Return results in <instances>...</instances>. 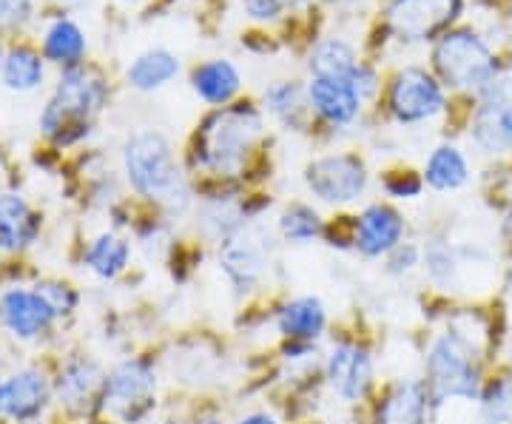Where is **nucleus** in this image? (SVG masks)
Instances as JSON below:
<instances>
[{
    "mask_svg": "<svg viewBox=\"0 0 512 424\" xmlns=\"http://www.w3.org/2000/svg\"><path fill=\"white\" fill-rule=\"evenodd\" d=\"M279 231L282 237L293 245H305V242L316 240L322 234V217L313 211L311 205L293 203L282 211L279 217Z\"/></svg>",
    "mask_w": 512,
    "mask_h": 424,
    "instance_id": "28",
    "label": "nucleus"
},
{
    "mask_svg": "<svg viewBox=\"0 0 512 424\" xmlns=\"http://www.w3.org/2000/svg\"><path fill=\"white\" fill-rule=\"evenodd\" d=\"M43 55L66 69L80 66V60L86 55V37L80 32V26L69 18H57L43 35Z\"/></svg>",
    "mask_w": 512,
    "mask_h": 424,
    "instance_id": "22",
    "label": "nucleus"
},
{
    "mask_svg": "<svg viewBox=\"0 0 512 424\" xmlns=\"http://www.w3.org/2000/svg\"><path fill=\"white\" fill-rule=\"evenodd\" d=\"M200 424H222L220 419H205V422H200Z\"/></svg>",
    "mask_w": 512,
    "mask_h": 424,
    "instance_id": "38",
    "label": "nucleus"
},
{
    "mask_svg": "<svg viewBox=\"0 0 512 424\" xmlns=\"http://www.w3.org/2000/svg\"><path fill=\"white\" fill-rule=\"evenodd\" d=\"M461 12V0H390L387 3V29L399 40H433L444 32Z\"/></svg>",
    "mask_w": 512,
    "mask_h": 424,
    "instance_id": "8",
    "label": "nucleus"
},
{
    "mask_svg": "<svg viewBox=\"0 0 512 424\" xmlns=\"http://www.w3.org/2000/svg\"><path fill=\"white\" fill-rule=\"evenodd\" d=\"M100 388H106L103 373L89 359H77L72 365H66V370L60 373V382H57L60 399L72 407H83L86 402H92Z\"/></svg>",
    "mask_w": 512,
    "mask_h": 424,
    "instance_id": "23",
    "label": "nucleus"
},
{
    "mask_svg": "<svg viewBox=\"0 0 512 424\" xmlns=\"http://www.w3.org/2000/svg\"><path fill=\"white\" fill-rule=\"evenodd\" d=\"M359 60L356 52L350 49L345 40H325L313 49L311 55V72L313 77H330V80H350L353 83V74L359 72Z\"/></svg>",
    "mask_w": 512,
    "mask_h": 424,
    "instance_id": "26",
    "label": "nucleus"
},
{
    "mask_svg": "<svg viewBox=\"0 0 512 424\" xmlns=\"http://www.w3.org/2000/svg\"><path fill=\"white\" fill-rule=\"evenodd\" d=\"M387 106H390V114L404 126L424 123L444 109V89L433 74L419 66H410L393 77L390 92H387Z\"/></svg>",
    "mask_w": 512,
    "mask_h": 424,
    "instance_id": "7",
    "label": "nucleus"
},
{
    "mask_svg": "<svg viewBox=\"0 0 512 424\" xmlns=\"http://www.w3.org/2000/svg\"><path fill=\"white\" fill-rule=\"evenodd\" d=\"M37 217L18 194H0V248L18 251L35 240Z\"/></svg>",
    "mask_w": 512,
    "mask_h": 424,
    "instance_id": "21",
    "label": "nucleus"
},
{
    "mask_svg": "<svg viewBox=\"0 0 512 424\" xmlns=\"http://www.w3.org/2000/svg\"><path fill=\"white\" fill-rule=\"evenodd\" d=\"M0 319L20 339H35L43 331H49V325L55 322L57 314L37 288L35 291L9 288L0 294Z\"/></svg>",
    "mask_w": 512,
    "mask_h": 424,
    "instance_id": "14",
    "label": "nucleus"
},
{
    "mask_svg": "<svg viewBox=\"0 0 512 424\" xmlns=\"http://www.w3.org/2000/svg\"><path fill=\"white\" fill-rule=\"evenodd\" d=\"M404 237L402 214L390 205H367L365 211L356 217V231H353V245L362 257H387L393 254Z\"/></svg>",
    "mask_w": 512,
    "mask_h": 424,
    "instance_id": "13",
    "label": "nucleus"
},
{
    "mask_svg": "<svg viewBox=\"0 0 512 424\" xmlns=\"http://www.w3.org/2000/svg\"><path fill=\"white\" fill-rule=\"evenodd\" d=\"M32 9V0H0V26H15L26 20Z\"/></svg>",
    "mask_w": 512,
    "mask_h": 424,
    "instance_id": "36",
    "label": "nucleus"
},
{
    "mask_svg": "<svg viewBox=\"0 0 512 424\" xmlns=\"http://www.w3.org/2000/svg\"><path fill=\"white\" fill-rule=\"evenodd\" d=\"M177 74H180L177 55H171L168 49H151V52H143L131 60L126 80L137 92H157V89L168 86Z\"/></svg>",
    "mask_w": 512,
    "mask_h": 424,
    "instance_id": "20",
    "label": "nucleus"
},
{
    "mask_svg": "<svg viewBox=\"0 0 512 424\" xmlns=\"http://www.w3.org/2000/svg\"><path fill=\"white\" fill-rule=\"evenodd\" d=\"M276 325H279V333H285L291 342H311L325 331L328 314H325V305L316 296H299V299H291L279 311Z\"/></svg>",
    "mask_w": 512,
    "mask_h": 424,
    "instance_id": "19",
    "label": "nucleus"
},
{
    "mask_svg": "<svg viewBox=\"0 0 512 424\" xmlns=\"http://www.w3.org/2000/svg\"><path fill=\"white\" fill-rule=\"evenodd\" d=\"M478 342L461 325H450L427 351V390L430 402L444 405L450 399L473 402L478 396Z\"/></svg>",
    "mask_w": 512,
    "mask_h": 424,
    "instance_id": "4",
    "label": "nucleus"
},
{
    "mask_svg": "<svg viewBox=\"0 0 512 424\" xmlns=\"http://www.w3.org/2000/svg\"><path fill=\"white\" fill-rule=\"evenodd\" d=\"M0 74H3L6 89H12V92H32V89H37L43 83L46 69H43V57L37 55L35 49L15 46V49H9L3 55Z\"/></svg>",
    "mask_w": 512,
    "mask_h": 424,
    "instance_id": "25",
    "label": "nucleus"
},
{
    "mask_svg": "<svg viewBox=\"0 0 512 424\" xmlns=\"http://www.w3.org/2000/svg\"><path fill=\"white\" fill-rule=\"evenodd\" d=\"M305 106H308L305 92L296 83H274L265 92V109L276 117H282V120H293Z\"/></svg>",
    "mask_w": 512,
    "mask_h": 424,
    "instance_id": "30",
    "label": "nucleus"
},
{
    "mask_svg": "<svg viewBox=\"0 0 512 424\" xmlns=\"http://www.w3.org/2000/svg\"><path fill=\"white\" fill-rule=\"evenodd\" d=\"M123 163H126L128 183L140 197L157 200L171 211H183L188 205V185L183 171L174 160L171 143L160 131L134 134L126 143Z\"/></svg>",
    "mask_w": 512,
    "mask_h": 424,
    "instance_id": "2",
    "label": "nucleus"
},
{
    "mask_svg": "<svg viewBox=\"0 0 512 424\" xmlns=\"http://www.w3.org/2000/svg\"><path fill=\"white\" fill-rule=\"evenodd\" d=\"M242 6H245L248 18L274 20L282 15V9H285V0H242Z\"/></svg>",
    "mask_w": 512,
    "mask_h": 424,
    "instance_id": "34",
    "label": "nucleus"
},
{
    "mask_svg": "<svg viewBox=\"0 0 512 424\" xmlns=\"http://www.w3.org/2000/svg\"><path fill=\"white\" fill-rule=\"evenodd\" d=\"M430 407V390L419 379H404L382 399L376 424H424Z\"/></svg>",
    "mask_w": 512,
    "mask_h": 424,
    "instance_id": "17",
    "label": "nucleus"
},
{
    "mask_svg": "<svg viewBox=\"0 0 512 424\" xmlns=\"http://www.w3.org/2000/svg\"><path fill=\"white\" fill-rule=\"evenodd\" d=\"M481 424H512V379H495L484 390Z\"/></svg>",
    "mask_w": 512,
    "mask_h": 424,
    "instance_id": "29",
    "label": "nucleus"
},
{
    "mask_svg": "<svg viewBox=\"0 0 512 424\" xmlns=\"http://www.w3.org/2000/svg\"><path fill=\"white\" fill-rule=\"evenodd\" d=\"M325 373H328L330 390L342 402L353 405V402L365 399L367 390L373 385V359L359 345H336L325 362Z\"/></svg>",
    "mask_w": 512,
    "mask_h": 424,
    "instance_id": "12",
    "label": "nucleus"
},
{
    "mask_svg": "<svg viewBox=\"0 0 512 424\" xmlns=\"http://www.w3.org/2000/svg\"><path fill=\"white\" fill-rule=\"evenodd\" d=\"M49 402V385L37 370H18L0 382V416L26 422Z\"/></svg>",
    "mask_w": 512,
    "mask_h": 424,
    "instance_id": "16",
    "label": "nucleus"
},
{
    "mask_svg": "<svg viewBox=\"0 0 512 424\" xmlns=\"http://www.w3.org/2000/svg\"><path fill=\"white\" fill-rule=\"evenodd\" d=\"M37 291H40L43 299L52 305V311H55L57 316L72 314L74 305H77V294H74L69 285H60V282H43V285H37Z\"/></svg>",
    "mask_w": 512,
    "mask_h": 424,
    "instance_id": "32",
    "label": "nucleus"
},
{
    "mask_svg": "<svg viewBox=\"0 0 512 424\" xmlns=\"http://www.w3.org/2000/svg\"><path fill=\"white\" fill-rule=\"evenodd\" d=\"M262 137V114L251 103H231L211 111L191 146V163L211 177H237Z\"/></svg>",
    "mask_w": 512,
    "mask_h": 424,
    "instance_id": "1",
    "label": "nucleus"
},
{
    "mask_svg": "<svg viewBox=\"0 0 512 424\" xmlns=\"http://www.w3.org/2000/svg\"><path fill=\"white\" fill-rule=\"evenodd\" d=\"M268 242L254 231H234L220 248V268L239 291L256 288L268 271Z\"/></svg>",
    "mask_w": 512,
    "mask_h": 424,
    "instance_id": "11",
    "label": "nucleus"
},
{
    "mask_svg": "<svg viewBox=\"0 0 512 424\" xmlns=\"http://www.w3.org/2000/svg\"><path fill=\"white\" fill-rule=\"evenodd\" d=\"M421 251L416 245H399L393 254H390V271L393 274H407L413 271V265H419Z\"/></svg>",
    "mask_w": 512,
    "mask_h": 424,
    "instance_id": "35",
    "label": "nucleus"
},
{
    "mask_svg": "<svg viewBox=\"0 0 512 424\" xmlns=\"http://www.w3.org/2000/svg\"><path fill=\"white\" fill-rule=\"evenodd\" d=\"M242 77L231 60H205L191 72V89L208 106H228L237 97Z\"/></svg>",
    "mask_w": 512,
    "mask_h": 424,
    "instance_id": "18",
    "label": "nucleus"
},
{
    "mask_svg": "<svg viewBox=\"0 0 512 424\" xmlns=\"http://www.w3.org/2000/svg\"><path fill=\"white\" fill-rule=\"evenodd\" d=\"M473 140L487 154L512 151V72L495 74L473 117Z\"/></svg>",
    "mask_w": 512,
    "mask_h": 424,
    "instance_id": "9",
    "label": "nucleus"
},
{
    "mask_svg": "<svg viewBox=\"0 0 512 424\" xmlns=\"http://www.w3.org/2000/svg\"><path fill=\"white\" fill-rule=\"evenodd\" d=\"M510 234H512V203H510Z\"/></svg>",
    "mask_w": 512,
    "mask_h": 424,
    "instance_id": "39",
    "label": "nucleus"
},
{
    "mask_svg": "<svg viewBox=\"0 0 512 424\" xmlns=\"http://www.w3.org/2000/svg\"><path fill=\"white\" fill-rule=\"evenodd\" d=\"M154 388H157V379L146 362H140V359L123 362L120 368L111 370V376L106 379L103 402L114 413H120L126 422H137L151 410Z\"/></svg>",
    "mask_w": 512,
    "mask_h": 424,
    "instance_id": "10",
    "label": "nucleus"
},
{
    "mask_svg": "<svg viewBox=\"0 0 512 424\" xmlns=\"http://www.w3.org/2000/svg\"><path fill=\"white\" fill-rule=\"evenodd\" d=\"M123 3H140V0H123Z\"/></svg>",
    "mask_w": 512,
    "mask_h": 424,
    "instance_id": "40",
    "label": "nucleus"
},
{
    "mask_svg": "<svg viewBox=\"0 0 512 424\" xmlns=\"http://www.w3.org/2000/svg\"><path fill=\"white\" fill-rule=\"evenodd\" d=\"M131 257V248L126 240L114 237V234H103L89 245L86 251V265L92 268L94 274L100 279H114L117 274H123V268L128 265Z\"/></svg>",
    "mask_w": 512,
    "mask_h": 424,
    "instance_id": "27",
    "label": "nucleus"
},
{
    "mask_svg": "<svg viewBox=\"0 0 512 424\" xmlns=\"http://www.w3.org/2000/svg\"><path fill=\"white\" fill-rule=\"evenodd\" d=\"M421 257H424V268H427V274L433 282H439V285H447L450 279L456 277L458 271V262L456 254H453V248L447 245V242L433 240L424 251H421Z\"/></svg>",
    "mask_w": 512,
    "mask_h": 424,
    "instance_id": "31",
    "label": "nucleus"
},
{
    "mask_svg": "<svg viewBox=\"0 0 512 424\" xmlns=\"http://www.w3.org/2000/svg\"><path fill=\"white\" fill-rule=\"evenodd\" d=\"M441 83L456 92H484L495 80V57L487 43L467 29L444 32L433 49Z\"/></svg>",
    "mask_w": 512,
    "mask_h": 424,
    "instance_id": "5",
    "label": "nucleus"
},
{
    "mask_svg": "<svg viewBox=\"0 0 512 424\" xmlns=\"http://www.w3.org/2000/svg\"><path fill=\"white\" fill-rule=\"evenodd\" d=\"M305 100L313 114H319L330 126H348L362 111V94L350 80L313 77L305 89Z\"/></svg>",
    "mask_w": 512,
    "mask_h": 424,
    "instance_id": "15",
    "label": "nucleus"
},
{
    "mask_svg": "<svg viewBox=\"0 0 512 424\" xmlns=\"http://www.w3.org/2000/svg\"><path fill=\"white\" fill-rule=\"evenodd\" d=\"M237 424H276V419L274 416H268V413H251V416L239 419Z\"/></svg>",
    "mask_w": 512,
    "mask_h": 424,
    "instance_id": "37",
    "label": "nucleus"
},
{
    "mask_svg": "<svg viewBox=\"0 0 512 424\" xmlns=\"http://www.w3.org/2000/svg\"><path fill=\"white\" fill-rule=\"evenodd\" d=\"M106 103V83L83 66H72L60 74L52 100L40 114V129L57 146H72L89 134L94 114Z\"/></svg>",
    "mask_w": 512,
    "mask_h": 424,
    "instance_id": "3",
    "label": "nucleus"
},
{
    "mask_svg": "<svg viewBox=\"0 0 512 424\" xmlns=\"http://www.w3.org/2000/svg\"><path fill=\"white\" fill-rule=\"evenodd\" d=\"M384 191L390 197H399V200H413L421 194V180L413 171H393L387 180H384Z\"/></svg>",
    "mask_w": 512,
    "mask_h": 424,
    "instance_id": "33",
    "label": "nucleus"
},
{
    "mask_svg": "<svg viewBox=\"0 0 512 424\" xmlns=\"http://www.w3.org/2000/svg\"><path fill=\"white\" fill-rule=\"evenodd\" d=\"M305 185L319 203L350 205L367 188V168L356 154H328L305 168Z\"/></svg>",
    "mask_w": 512,
    "mask_h": 424,
    "instance_id": "6",
    "label": "nucleus"
},
{
    "mask_svg": "<svg viewBox=\"0 0 512 424\" xmlns=\"http://www.w3.org/2000/svg\"><path fill=\"white\" fill-rule=\"evenodd\" d=\"M0 66H3V57H0Z\"/></svg>",
    "mask_w": 512,
    "mask_h": 424,
    "instance_id": "41",
    "label": "nucleus"
},
{
    "mask_svg": "<svg viewBox=\"0 0 512 424\" xmlns=\"http://www.w3.org/2000/svg\"><path fill=\"white\" fill-rule=\"evenodd\" d=\"M470 168L456 146H439L424 163V183L436 191H456L467 183Z\"/></svg>",
    "mask_w": 512,
    "mask_h": 424,
    "instance_id": "24",
    "label": "nucleus"
}]
</instances>
